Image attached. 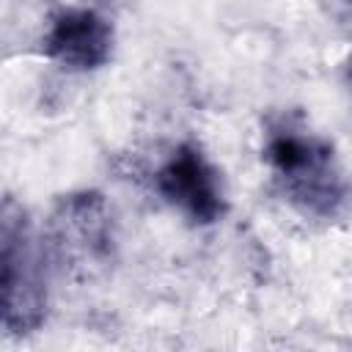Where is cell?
Masks as SVG:
<instances>
[{"label": "cell", "mask_w": 352, "mask_h": 352, "mask_svg": "<svg viewBox=\"0 0 352 352\" xmlns=\"http://www.w3.org/2000/svg\"><path fill=\"white\" fill-rule=\"evenodd\" d=\"M113 22L94 8L58 11L41 36V52L60 69L80 74L107 66L113 58Z\"/></svg>", "instance_id": "cell-4"}, {"label": "cell", "mask_w": 352, "mask_h": 352, "mask_svg": "<svg viewBox=\"0 0 352 352\" xmlns=\"http://www.w3.org/2000/svg\"><path fill=\"white\" fill-rule=\"evenodd\" d=\"M344 77H346V85H349V91H352V55H349V60H346V66H344Z\"/></svg>", "instance_id": "cell-6"}, {"label": "cell", "mask_w": 352, "mask_h": 352, "mask_svg": "<svg viewBox=\"0 0 352 352\" xmlns=\"http://www.w3.org/2000/svg\"><path fill=\"white\" fill-rule=\"evenodd\" d=\"M346 3H349V6H352V0H346Z\"/></svg>", "instance_id": "cell-7"}, {"label": "cell", "mask_w": 352, "mask_h": 352, "mask_svg": "<svg viewBox=\"0 0 352 352\" xmlns=\"http://www.w3.org/2000/svg\"><path fill=\"white\" fill-rule=\"evenodd\" d=\"M157 195L192 226H214L228 212L217 165L192 140H182L154 170Z\"/></svg>", "instance_id": "cell-3"}, {"label": "cell", "mask_w": 352, "mask_h": 352, "mask_svg": "<svg viewBox=\"0 0 352 352\" xmlns=\"http://www.w3.org/2000/svg\"><path fill=\"white\" fill-rule=\"evenodd\" d=\"M50 242L58 261H77L82 267L102 264L113 248V226L102 195H66L52 212Z\"/></svg>", "instance_id": "cell-5"}, {"label": "cell", "mask_w": 352, "mask_h": 352, "mask_svg": "<svg viewBox=\"0 0 352 352\" xmlns=\"http://www.w3.org/2000/svg\"><path fill=\"white\" fill-rule=\"evenodd\" d=\"M261 160L278 192L302 214L330 220L346 198L349 182L341 160L327 138L308 129L294 116H280L267 124Z\"/></svg>", "instance_id": "cell-1"}, {"label": "cell", "mask_w": 352, "mask_h": 352, "mask_svg": "<svg viewBox=\"0 0 352 352\" xmlns=\"http://www.w3.org/2000/svg\"><path fill=\"white\" fill-rule=\"evenodd\" d=\"M3 327L8 336H30L47 319L44 248H38L28 214L8 198L0 226Z\"/></svg>", "instance_id": "cell-2"}]
</instances>
